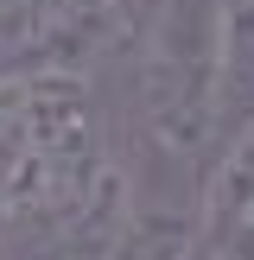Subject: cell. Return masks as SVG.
<instances>
[{"label":"cell","mask_w":254,"mask_h":260,"mask_svg":"<svg viewBox=\"0 0 254 260\" xmlns=\"http://www.w3.org/2000/svg\"><path fill=\"white\" fill-rule=\"evenodd\" d=\"M134 114L165 159H197L216 134V0H152L134 38Z\"/></svg>","instance_id":"obj_1"},{"label":"cell","mask_w":254,"mask_h":260,"mask_svg":"<svg viewBox=\"0 0 254 260\" xmlns=\"http://www.w3.org/2000/svg\"><path fill=\"white\" fill-rule=\"evenodd\" d=\"M254 114V0H216V127Z\"/></svg>","instance_id":"obj_2"},{"label":"cell","mask_w":254,"mask_h":260,"mask_svg":"<svg viewBox=\"0 0 254 260\" xmlns=\"http://www.w3.org/2000/svg\"><path fill=\"white\" fill-rule=\"evenodd\" d=\"M197 254H203V260H254V203L235 216V222H223L216 235H203Z\"/></svg>","instance_id":"obj_3"},{"label":"cell","mask_w":254,"mask_h":260,"mask_svg":"<svg viewBox=\"0 0 254 260\" xmlns=\"http://www.w3.org/2000/svg\"><path fill=\"white\" fill-rule=\"evenodd\" d=\"M0 229H7V216H0Z\"/></svg>","instance_id":"obj_4"},{"label":"cell","mask_w":254,"mask_h":260,"mask_svg":"<svg viewBox=\"0 0 254 260\" xmlns=\"http://www.w3.org/2000/svg\"><path fill=\"white\" fill-rule=\"evenodd\" d=\"M197 260H203V254H197Z\"/></svg>","instance_id":"obj_5"}]
</instances>
